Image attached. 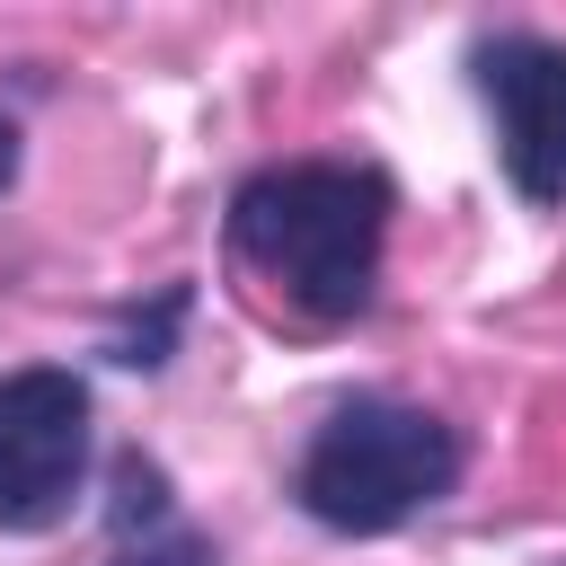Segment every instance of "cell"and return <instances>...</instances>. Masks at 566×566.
Returning a JSON list of instances; mask_svg holds the SVG:
<instances>
[{"label": "cell", "instance_id": "5", "mask_svg": "<svg viewBox=\"0 0 566 566\" xmlns=\"http://www.w3.org/2000/svg\"><path fill=\"white\" fill-rule=\"evenodd\" d=\"M115 566H212V548H203L195 531H168V539H142V548H124Z\"/></svg>", "mask_w": 566, "mask_h": 566}, {"label": "cell", "instance_id": "3", "mask_svg": "<svg viewBox=\"0 0 566 566\" xmlns=\"http://www.w3.org/2000/svg\"><path fill=\"white\" fill-rule=\"evenodd\" d=\"M88 460V389L71 371H0V531L62 522Z\"/></svg>", "mask_w": 566, "mask_h": 566}, {"label": "cell", "instance_id": "1", "mask_svg": "<svg viewBox=\"0 0 566 566\" xmlns=\"http://www.w3.org/2000/svg\"><path fill=\"white\" fill-rule=\"evenodd\" d=\"M380 230H389V186L336 159H292L230 195V256L301 318H354L371 301Z\"/></svg>", "mask_w": 566, "mask_h": 566}, {"label": "cell", "instance_id": "4", "mask_svg": "<svg viewBox=\"0 0 566 566\" xmlns=\"http://www.w3.org/2000/svg\"><path fill=\"white\" fill-rule=\"evenodd\" d=\"M478 71H486L504 177H513L531 203H566V44L504 35V44L478 53Z\"/></svg>", "mask_w": 566, "mask_h": 566}, {"label": "cell", "instance_id": "2", "mask_svg": "<svg viewBox=\"0 0 566 566\" xmlns=\"http://www.w3.org/2000/svg\"><path fill=\"white\" fill-rule=\"evenodd\" d=\"M451 478H460V442L442 416H424L407 398H354L318 424V442L301 460V504L327 531H398Z\"/></svg>", "mask_w": 566, "mask_h": 566}, {"label": "cell", "instance_id": "6", "mask_svg": "<svg viewBox=\"0 0 566 566\" xmlns=\"http://www.w3.org/2000/svg\"><path fill=\"white\" fill-rule=\"evenodd\" d=\"M9 177H18V124L0 115V186H9Z\"/></svg>", "mask_w": 566, "mask_h": 566}]
</instances>
